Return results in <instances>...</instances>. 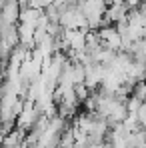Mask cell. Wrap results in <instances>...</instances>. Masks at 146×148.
<instances>
[{"mask_svg": "<svg viewBox=\"0 0 146 148\" xmlns=\"http://www.w3.org/2000/svg\"><path fill=\"white\" fill-rule=\"evenodd\" d=\"M140 4H142V0H124V6H126V8H130V10L138 8Z\"/></svg>", "mask_w": 146, "mask_h": 148, "instance_id": "cell-1", "label": "cell"}]
</instances>
